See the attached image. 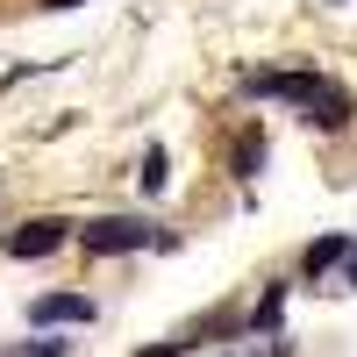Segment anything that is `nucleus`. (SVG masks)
I'll return each mask as SVG.
<instances>
[{
    "mask_svg": "<svg viewBox=\"0 0 357 357\" xmlns=\"http://www.w3.org/2000/svg\"><path fill=\"white\" fill-rule=\"evenodd\" d=\"M79 243L93 250V257H129V250H143V243H158V229L143 222V215H100V222L79 229Z\"/></svg>",
    "mask_w": 357,
    "mask_h": 357,
    "instance_id": "nucleus-1",
    "label": "nucleus"
},
{
    "mask_svg": "<svg viewBox=\"0 0 357 357\" xmlns=\"http://www.w3.org/2000/svg\"><path fill=\"white\" fill-rule=\"evenodd\" d=\"M350 107H357V100H350V86H343V79H321V86H314V100H307V122H314L321 136H336V129L350 122Z\"/></svg>",
    "mask_w": 357,
    "mask_h": 357,
    "instance_id": "nucleus-2",
    "label": "nucleus"
},
{
    "mask_svg": "<svg viewBox=\"0 0 357 357\" xmlns=\"http://www.w3.org/2000/svg\"><path fill=\"white\" fill-rule=\"evenodd\" d=\"M314 86H321V72H257L250 93H257V100H293V107H307Z\"/></svg>",
    "mask_w": 357,
    "mask_h": 357,
    "instance_id": "nucleus-3",
    "label": "nucleus"
},
{
    "mask_svg": "<svg viewBox=\"0 0 357 357\" xmlns=\"http://www.w3.org/2000/svg\"><path fill=\"white\" fill-rule=\"evenodd\" d=\"M29 321H36V329H65V321H93V301H86V293H43V301L29 307Z\"/></svg>",
    "mask_w": 357,
    "mask_h": 357,
    "instance_id": "nucleus-4",
    "label": "nucleus"
},
{
    "mask_svg": "<svg viewBox=\"0 0 357 357\" xmlns=\"http://www.w3.org/2000/svg\"><path fill=\"white\" fill-rule=\"evenodd\" d=\"M57 243H65V222H29V229L8 236V250H15V257H50Z\"/></svg>",
    "mask_w": 357,
    "mask_h": 357,
    "instance_id": "nucleus-5",
    "label": "nucleus"
},
{
    "mask_svg": "<svg viewBox=\"0 0 357 357\" xmlns=\"http://www.w3.org/2000/svg\"><path fill=\"white\" fill-rule=\"evenodd\" d=\"M301 264H307V279H314V272H329V264H350V243H343V236H321V243H307Z\"/></svg>",
    "mask_w": 357,
    "mask_h": 357,
    "instance_id": "nucleus-6",
    "label": "nucleus"
},
{
    "mask_svg": "<svg viewBox=\"0 0 357 357\" xmlns=\"http://www.w3.org/2000/svg\"><path fill=\"white\" fill-rule=\"evenodd\" d=\"M257 165H264V136H243L236 143V178H257Z\"/></svg>",
    "mask_w": 357,
    "mask_h": 357,
    "instance_id": "nucleus-7",
    "label": "nucleus"
},
{
    "mask_svg": "<svg viewBox=\"0 0 357 357\" xmlns=\"http://www.w3.org/2000/svg\"><path fill=\"white\" fill-rule=\"evenodd\" d=\"M136 178H143V193H158L165 186V151H143V172Z\"/></svg>",
    "mask_w": 357,
    "mask_h": 357,
    "instance_id": "nucleus-8",
    "label": "nucleus"
},
{
    "mask_svg": "<svg viewBox=\"0 0 357 357\" xmlns=\"http://www.w3.org/2000/svg\"><path fill=\"white\" fill-rule=\"evenodd\" d=\"M22 357H65V343H50V336H43V343H29Z\"/></svg>",
    "mask_w": 357,
    "mask_h": 357,
    "instance_id": "nucleus-9",
    "label": "nucleus"
},
{
    "mask_svg": "<svg viewBox=\"0 0 357 357\" xmlns=\"http://www.w3.org/2000/svg\"><path fill=\"white\" fill-rule=\"evenodd\" d=\"M43 8H50V15H65V8H86V0H43Z\"/></svg>",
    "mask_w": 357,
    "mask_h": 357,
    "instance_id": "nucleus-10",
    "label": "nucleus"
},
{
    "mask_svg": "<svg viewBox=\"0 0 357 357\" xmlns=\"http://www.w3.org/2000/svg\"><path fill=\"white\" fill-rule=\"evenodd\" d=\"M343 279H350V286H357V257H350V264H343Z\"/></svg>",
    "mask_w": 357,
    "mask_h": 357,
    "instance_id": "nucleus-11",
    "label": "nucleus"
}]
</instances>
